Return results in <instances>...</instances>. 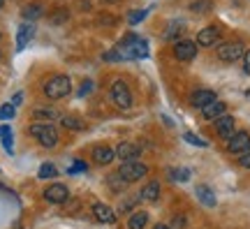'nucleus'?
<instances>
[{"label": "nucleus", "instance_id": "obj_1", "mask_svg": "<svg viewBox=\"0 0 250 229\" xmlns=\"http://www.w3.org/2000/svg\"><path fill=\"white\" fill-rule=\"evenodd\" d=\"M123 61H139V58H146L148 56V42L139 35H125L116 46Z\"/></svg>", "mask_w": 250, "mask_h": 229}, {"label": "nucleus", "instance_id": "obj_2", "mask_svg": "<svg viewBox=\"0 0 250 229\" xmlns=\"http://www.w3.org/2000/svg\"><path fill=\"white\" fill-rule=\"evenodd\" d=\"M72 90V79L65 77V74H56L44 83V95L51 97V100H61V97H67Z\"/></svg>", "mask_w": 250, "mask_h": 229}, {"label": "nucleus", "instance_id": "obj_3", "mask_svg": "<svg viewBox=\"0 0 250 229\" xmlns=\"http://www.w3.org/2000/svg\"><path fill=\"white\" fill-rule=\"evenodd\" d=\"M28 132L33 134L44 148H54L56 144H58V130H56L54 125H46V123H33L28 127Z\"/></svg>", "mask_w": 250, "mask_h": 229}, {"label": "nucleus", "instance_id": "obj_4", "mask_svg": "<svg viewBox=\"0 0 250 229\" xmlns=\"http://www.w3.org/2000/svg\"><path fill=\"white\" fill-rule=\"evenodd\" d=\"M146 174H148V167L142 165V162H123L121 169H118V176L123 178L125 183H137V181H142Z\"/></svg>", "mask_w": 250, "mask_h": 229}, {"label": "nucleus", "instance_id": "obj_5", "mask_svg": "<svg viewBox=\"0 0 250 229\" xmlns=\"http://www.w3.org/2000/svg\"><path fill=\"white\" fill-rule=\"evenodd\" d=\"M111 100H114V104L121 106V109H130V106H132V93L125 86V81L116 79L111 83Z\"/></svg>", "mask_w": 250, "mask_h": 229}, {"label": "nucleus", "instance_id": "obj_6", "mask_svg": "<svg viewBox=\"0 0 250 229\" xmlns=\"http://www.w3.org/2000/svg\"><path fill=\"white\" fill-rule=\"evenodd\" d=\"M246 56V49H243L241 42H225V44L218 46V58L225 62H236Z\"/></svg>", "mask_w": 250, "mask_h": 229}, {"label": "nucleus", "instance_id": "obj_7", "mask_svg": "<svg viewBox=\"0 0 250 229\" xmlns=\"http://www.w3.org/2000/svg\"><path fill=\"white\" fill-rule=\"evenodd\" d=\"M174 56H176V61H181V62L195 61V56H197V42H192V40H186V37H181L179 42H174Z\"/></svg>", "mask_w": 250, "mask_h": 229}, {"label": "nucleus", "instance_id": "obj_8", "mask_svg": "<svg viewBox=\"0 0 250 229\" xmlns=\"http://www.w3.org/2000/svg\"><path fill=\"white\" fill-rule=\"evenodd\" d=\"M227 150L232 155H243L250 150V134L248 132H234L232 139H227Z\"/></svg>", "mask_w": 250, "mask_h": 229}, {"label": "nucleus", "instance_id": "obj_9", "mask_svg": "<svg viewBox=\"0 0 250 229\" xmlns=\"http://www.w3.org/2000/svg\"><path fill=\"white\" fill-rule=\"evenodd\" d=\"M142 155V148L132 144V141H121L116 148V158H121L123 162H137V158Z\"/></svg>", "mask_w": 250, "mask_h": 229}, {"label": "nucleus", "instance_id": "obj_10", "mask_svg": "<svg viewBox=\"0 0 250 229\" xmlns=\"http://www.w3.org/2000/svg\"><path fill=\"white\" fill-rule=\"evenodd\" d=\"M67 197H70V190H67L62 183H54L44 190V199L46 202H51V204H65L67 202Z\"/></svg>", "mask_w": 250, "mask_h": 229}, {"label": "nucleus", "instance_id": "obj_11", "mask_svg": "<svg viewBox=\"0 0 250 229\" xmlns=\"http://www.w3.org/2000/svg\"><path fill=\"white\" fill-rule=\"evenodd\" d=\"M215 132L220 139H232V134L236 132V123H234L232 116H220L218 121H215Z\"/></svg>", "mask_w": 250, "mask_h": 229}, {"label": "nucleus", "instance_id": "obj_12", "mask_svg": "<svg viewBox=\"0 0 250 229\" xmlns=\"http://www.w3.org/2000/svg\"><path fill=\"white\" fill-rule=\"evenodd\" d=\"M199 46H213L215 42H220V30L215 26H208V28H202L197 33V40H195Z\"/></svg>", "mask_w": 250, "mask_h": 229}, {"label": "nucleus", "instance_id": "obj_13", "mask_svg": "<svg viewBox=\"0 0 250 229\" xmlns=\"http://www.w3.org/2000/svg\"><path fill=\"white\" fill-rule=\"evenodd\" d=\"M225 111H227L225 102H220V100H213L211 104H206L204 109H202V118H204V121H218L220 116H225Z\"/></svg>", "mask_w": 250, "mask_h": 229}, {"label": "nucleus", "instance_id": "obj_14", "mask_svg": "<svg viewBox=\"0 0 250 229\" xmlns=\"http://www.w3.org/2000/svg\"><path fill=\"white\" fill-rule=\"evenodd\" d=\"M114 158H116V150L109 148V146H95V148H93V160H95L98 165H102V167L111 165Z\"/></svg>", "mask_w": 250, "mask_h": 229}, {"label": "nucleus", "instance_id": "obj_15", "mask_svg": "<svg viewBox=\"0 0 250 229\" xmlns=\"http://www.w3.org/2000/svg\"><path fill=\"white\" fill-rule=\"evenodd\" d=\"M33 35H35V26L33 23H21V28L17 33V51H23L26 44L33 40Z\"/></svg>", "mask_w": 250, "mask_h": 229}, {"label": "nucleus", "instance_id": "obj_16", "mask_svg": "<svg viewBox=\"0 0 250 229\" xmlns=\"http://www.w3.org/2000/svg\"><path fill=\"white\" fill-rule=\"evenodd\" d=\"M213 100H218L213 90H195V93H192V97H190V104L197 106V109H204V106L211 104Z\"/></svg>", "mask_w": 250, "mask_h": 229}, {"label": "nucleus", "instance_id": "obj_17", "mask_svg": "<svg viewBox=\"0 0 250 229\" xmlns=\"http://www.w3.org/2000/svg\"><path fill=\"white\" fill-rule=\"evenodd\" d=\"M93 213H95V218H98L100 222H107V225H114V222H116V213H114V208L107 206V204H95V206H93Z\"/></svg>", "mask_w": 250, "mask_h": 229}, {"label": "nucleus", "instance_id": "obj_18", "mask_svg": "<svg viewBox=\"0 0 250 229\" xmlns=\"http://www.w3.org/2000/svg\"><path fill=\"white\" fill-rule=\"evenodd\" d=\"M195 194H197V199H199V204H204L206 208H213L215 204H218V199H215L213 190H211L208 185H197Z\"/></svg>", "mask_w": 250, "mask_h": 229}, {"label": "nucleus", "instance_id": "obj_19", "mask_svg": "<svg viewBox=\"0 0 250 229\" xmlns=\"http://www.w3.org/2000/svg\"><path fill=\"white\" fill-rule=\"evenodd\" d=\"M160 197V183L158 181H151L148 185H144V190L139 192V199H144V202H155Z\"/></svg>", "mask_w": 250, "mask_h": 229}, {"label": "nucleus", "instance_id": "obj_20", "mask_svg": "<svg viewBox=\"0 0 250 229\" xmlns=\"http://www.w3.org/2000/svg\"><path fill=\"white\" fill-rule=\"evenodd\" d=\"M61 125L65 127V130H86V127H88V125L83 123L81 118H77V116H62Z\"/></svg>", "mask_w": 250, "mask_h": 229}, {"label": "nucleus", "instance_id": "obj_21", "mask_svg": "<svg viewBox=\"0 0 250 229\" xmlns=\"http://www.w3.org/2000/svg\"><path fill=\"white\" fill-rule=\"evenodd\" d=\"M186 30V23H181V21H174L169 28H167V33H165V40H169V42H179L181 40V33Z\"/></svg>", "mask_w": 250, "mask_h": 229}, {"label": "nucleus", "instance_id": "obj_22", "mask_svg": "<svg viewBox=\"0 0 250 229\" xmlns=\"http://www.w3.org/2000/svg\"><path fill=\"white\" fill-rule=\"evenodd\" d=\"M146 222H148V213L139 211V213H134V215H130L127 227H130V229H144V227H146Z\"/></svg>", "mask_w": 250, "mask_h": 229}, {"label": "nucleus", "instance_id": "obj_23", "mask_svg": "<svg viewBox=\"0 0 250 229\" xmlns=\"http://www.w3.org/2000/svg\"><path fill=\"white\" fill-rule=\"evenodd\" d=\"M40 14H42V5H40V2H30V5L23 9V19H26L28 23H30V21H35Z\"/></svg>", "mask_w": 250, "mask_h": 229}, {"label": "nucleus", "instance_id": "obj_24", "mask_svg": "<svg viewBox=\"0 0 250 229\" xmlns=\"http://www.w3.org/2000/svg\"><path fill=\"white\" fill-rule=\"evenodd\" d=\"M190 9H192L195 14H206V12L213 9V2H211V0H195V2L190 5Z\"/></svg>", "mask_w": 250, "mask_h": 229}, {"label": "nucleus", "instance_id": "obj_25", "mask_svg": "<svg viewBox=\"0 0 250 229\" xmlns=\"http://www.w3.org/2000/svg\"><path fill=\"white\" fill-rule=\"evenodd\" d=\"M0 139H2V146H5L7 153L14 150V144H12V130H9L7 125H2V127H0Z\"/></svg>", "mask_w": 250, "mask_h": 229}, {"label": "nucleus", "instance_id": "obj_26", "mask_svg": "<svg viewBox=\"0 0 250 229\" xmlns=\"http://www.w3.org/2000/svg\"><path fill=\"white\" fill-rule=\"evenodd\" d=\"M56 174H58V171H56L54 165H51V162H44V165L40 167V174H37V176L40 178H54Z\"/></svg>", "mask_w": 250, "mask_h": 229}, {"label": "nucleus", "instance_id": "obj_27", "mask_svg": "<svg viewBox=\"0 0 250 229\" xmlns=\"http://www.w3.org/2000/svg\"><path fill=\"white\" fill-rule=\"evenodd\" d=\"M146 14H148L146 9H139V12H130V14H127V23H130V26H137V23H142L144 19H146Z\"/></svg>", "mask_w": 250, "mask_h": 229}, {"label": "nucleus", "instance_id": "obj_28", "mask_svg": "<svg viewBox=\"0 0 250 229\" xmlns=\"http://www.w3.org/2000/svg\"><path fill=\"white\" fill-rule=\"evenodd\" d=\"M67 19H70V12H67V9H58V12H54V14H51V23L61 26V23H65Z\"/></svg>", "mask_w": 250, "mask_h": 229}, {"label": "nucleus", "instance_id": "obj_29", "mask_svg": "<svg viewBox=\"0 0 250 229\" xmlns=\"http://www.w3.org/2000/svg\"><path fill=\"white\" fill-rule=\"evenodd\" d=\"M17 116V106L14 104H2L0 106V118L2 121H9V118H14Z\"/></svg>", "mask_w": 250, "mask_h": 229}, {"label": "nucleus", "instance_id": "obj_30", "mask_svg": "<svg viewBox=\"0 0 250 229\" xmlns=\"http://www.w3.org/2000/svg\"><path fill=\"white\" fill-rule=\"evenodd\" d=\"M174 181H181V183H186L188 178H190V169H171V174H169Z\"/></svg>", "mask_w": 250, "mask_h": 229}, {"label": "nucleus", "instance_id": "obj_31", "mask_svg": "<svg viewBox=\"0 0 250 229\" xmlns=\"http://www.w3.org/2000/svg\"><path fill=\"white\" fill-rule=\"evenodd\" d=\"M33 116H35V118H42V121H54L58 114H56L54 109H35Z\"/></svg>", "mask_w": 250, "mask_h": 229}, {"label": "nucleus", "instance_id": "obj_32", "mask_svg": "<svg viewBox=\"0 0 250 229\" xmlns=\"http://www.w3.org/2000/svg\"><path fill=\"white\" fill-rule=\"evenodd\" d=\"M109 185L114 187V192H121V190H125V185H127V183H125L123 178H121V176L116 174V176H111V178H109Z\"/></svg>", "mask_w": 250, "mask_h": 229}, {"label": "nucleus", "instance_id": "obj_33", "mask_svg": "<svg viewBox=\"0 0 250 229\" xmlns=\"http://www.w3.org/2000/svg\"><path fill=\"white\" fill-rule=\"evenodd\" d=\"M104 61L109 62H118V61H123V56H121V51L118 49H109V51H104V56H102Z\"/></svg>", "mask_w": 250, "mask_h": 229}, {"label": "nucleus", "instance_id": "obj_34", "mask_svg": "<svg viewBox=\"0 0 250 229\" xmlns=\"http://www.w3.org/2000/svg\"><path fill=\"white\" fill-rule=\"evenodd\" d=\"M183 139H186L188 144H192V146H202V148H204V146H208V144H206L204 139H199V137H195L192 132H186V134H183Z\"/></svg>", "mask_w": 250, "mask_h": 229}, {"label": "nucleus", "instance_id": "obj_35", "mask_svg": "<svg viewBox=\"0 0 250 229\" xmlns=\"http://www.w3.org/2000/svg\"><path fill=\"white\" fill-rule=\"evenodd\" d=\"M98 21H100V26H114V23H116V17H114V14H100Z\"/></svg>", "mask_w": 250, "mask_h": 229}, {"label": "nucleus", "instance_id": "obj_36", "mask_svg": "<svg viewBox=\"0 0 250 229\" xmlns=\"http://www.w3.org/2000/svg\"><path fill=\"white\" fill-rule=\"evenodd\" d=\"M83 169H86V162L77 160V162H74V167H70V171H67V174H79V171H83Z\"/></svg>", "mask_w": 250, "mask_h": 229}, {"label": "nucleus", "instance_id": "obj_37", "mask_svg": "<svg viewBox=\"0 0 250 229\" xmlns=\"http://www.w3.org/2000/svg\"><path fill=\"white\" fill-rule=\"evenodd\" d=\"M239 165H241L243 169H250V150L243 153V155H239Z\"/></svg>", "mask_w": 250, "mask_h": 229}, {"label": "nucleus", "instance_id": "obj_38", "mask_svg": "<svg viewBox=\"0 0 250 229\" xmlns=\"http://www.w3.org/2000/svg\"><path fill=\"white\" fill-rule=\"evenodd\" d=\"M243 72L250 74V49L246 51V56H243Z\"/></svg>", "mask_w": 250, "mask_h": 229}, {"label": "nucleus", "instance_id": "obj_39", "mask_svg": "<svg viewBox=\"0 0 250 229\" xmlns=\"http://www.w3.org/2000/svg\"><path fill=\"white\" fill-rule=\"evenodd\" d=\"M90 88H93V83H90V81H86V83L79 88V97H83L86 93H90Z\"/></svg>", "mask_w": 250, "mask_h": 229}, {"label": "nucleus", "instance_id": "obj_40", "mask_svg": "<svg viewBox=\"0 0 250 229\" xmlns=\"http://www.w3.org/2000/svg\"><path fill=\"white\" fill-rule=\"evenodd\" d=\"M21 102H23V93H21V90H19L17 95L12 97V104H14V106H19V104H21Z\"/></svg>", "mask_w": 250, "mask_h": 229}, {"label": "nucleus", "instance_id": "obj_41", "mask_svg": "<svg viewBox=\"0 0 250 229\" xmlns=\"http://www.w3.org/2000/svg\"><path fill=\"white\" fill-rule=\"evenodd\" d=\"M183 225H186V218H176V220H174V229H183Z\"/></svg>", "mask_w": 250, "mask_h": 229}, {"label": "nucleus", "instance_id": "obj_42", "mask_svg": "<svg viewBox=\"0 0 250 229\" xmlns=\"http://www.w3.org/2000/svg\"><path fill=\"white\" fill-rule=\"evenodd\" d=\"M81 9H90V0H81Z\"/></svg>", "mask_w": 250, "mask_h": 229}, {"label": "nucleus", "instance_id": "obj_43", "mask_svg": "<svg viewBox=\"0 0 250 229\" xmlns=\"http://www.w3.org/2000/svg\"><path fill=\"white\" fill-rule=\"evenodd\" d=\"M153 229H171V227H167V225H155Z\"/></svg>", "mask_w": 250, "mask_h": 229}, {"label": "nucleus", "instance_id": "obj_44", "mask_svg": "<svg viewBox=\"0 0 250 229\" xmlns=\"http://www.w3.org/2000/svg\"><path fill=\"white\" fill-rule=\"evenodd\" d=\"M102 2H107V5H109V2H118V0H102Z\"/></svg>", "mask_w": 250, "mask_h": 229}, {"label": "nucleus", "instance_id": "obj_45", "mask_svg": "<svg viewBox=\"0 0 250 229\" xmlns=\"http://www.w3.org/2000/svg\"><path fill=\"white\" fill-rule=\"evenodd\" d=\"M2 5H5V0H0V7H2Z\"/></svg>", "mask_w": 250, "mask_h": 229}, {"label": "nucleus", "instance_id": "obj_46", "mask_svg": "<svg viewBox=\"0 0 250 229\" xmlns=\"http://www.w3.org/2000/svg\"><path fill=\"white\" fill-rule=\"evenodd\" d=\"M17 229H21V227H17Z\"/></svg>", "mask_w": 250, "mask_h": 229}]
</instances>
